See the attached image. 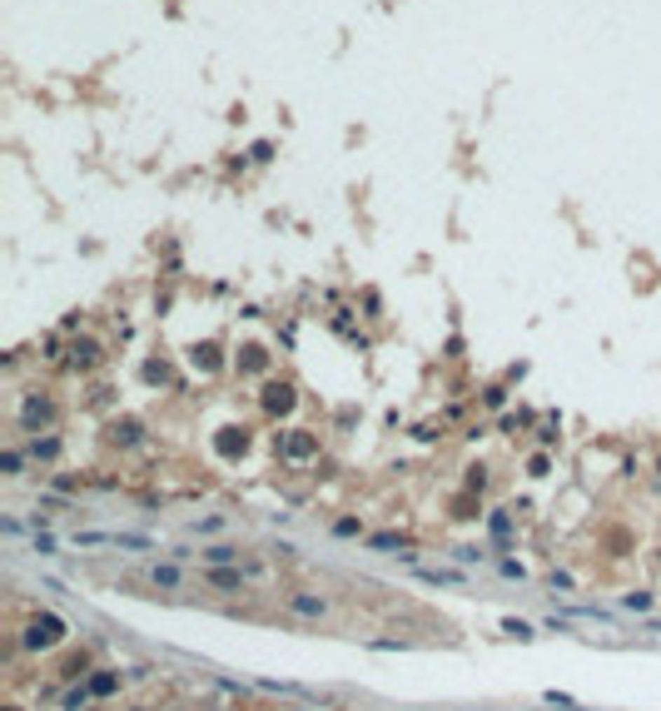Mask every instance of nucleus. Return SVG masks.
<instances>
[{
	"instance_id": "obj_1",
	"label": "nucleus",
	"mask_w": 661,
	"mask_h": 711,
	"mask_svg": "<svg viewBox=\"0 0 661 711\" xmlns=\"http://www.w3.org/2000/svg\"><path fill=\"white\" fill-rule=\"evenodd\" d=\"M80 547H130V553H154V537L144 532H75Z\"/></svg>"
},
{
	"instance_id": "obj_2",
	"label": "nucleus",
	"mask_w": 661,
	"mask_h": 711,
	"mask_svg": "<svg viewBox=\"0 0 661 711\" xmlns=\"http://www.w3.org/2000/svg\"><path fill=\"white\" fill-rule=\"evenodd\" d=\"M60 632H65L60 622H55V617H45V622H35V627L25 632V642H30V646H55V642H60Z\"/></svg>"
},
{
	"instance_id": "obj_3",
	"label": "nucleus",
	"mask_w": 661,
	"mask_h": 711,
	"mask_svg": "<svg viewBox=\"0 0 661 711\" xmlns=\"http://www.w3.org/2000/svg\"><path fill=\"white\" fill-rule=\"evenodd\" d=\"M149 577H154V587H179L184 577H179V567H170V562H154L149 567Z\"/></svg>"
},
{
	"instance_id": "obj_4",
	"label": "nucleus",
	"mask_w": 661,
	"mask_h": 711,
	"mask_svg": "<svg viewBox=\"0 0 661 711\" xmlns=\"http://www.w3.org/2000/svg\"><path fill=\"white\" fill-rule=\"evenodd\" d=\"M273 413H284V408H294V388H284V383H273V388H268V398H264Z\"/></svg>"
},
{
	"instance_id": "obj_5",
	"label": "nucleus",
	"mask_w": 661,
	"mask_h": 711,
	"mask_svg": "<svg viewBox=\"0 0 661 711\" xmlns=\"http://www.w3.org/2000/svg\"><path fill=\"white\" fill-rule=\"evenodd\" d=\"M289 607H294L299 617H323V612H328V607H323V597H294Z\"/></svg>"
},
{
	"instance_id": "obj_6",
	"label": "nucleus",
	"mask_w": 661,
	"mask_h": 711,
	"mask_svg": "<svg viewBox=\"0 0 661 711\" xmlns=\"http://www.w3.org/2000/svg\"><path fill=\"white\" fill-rule=\"evenodd\" d=\"M209 582H214V587H244V572H239V567H214Z\"/></svg>"
},
{
	"instance_id": "obj_7",
	"label": "nucleus",
	"mask_w": 661,
	"mask_h": 711,
	"mask_svg": "<svg viewBox=\"0 0 661 711\" xmlns=\"http://www.w3.org/2000/svg\"><path fill=\"white\" fill-rule=\"evenodd\" d=\"M204 562H214V567H229V562H239V553H234V547H209V553H204Z\"/></svg>"
},
{
	"instance_id": "obj_8",
	"label": "nucleus",
	"mask_w": 661,
	"mask_h": 711,
	"mask_svg": "<svg viewBox=\"0 0 661 711\" xmlns=\"http://www.w3.org/2000/svg\"><path fill=\"white\" fill-rule=\"evenodd\" d=\"M45 418H50V403H45V398H30V403H25V423L35 428V423H45Z\"/></svg>"
},
{
	"instance_id": "obj_9",
	"label": "nucleus",
	"mask_w": 661,
	"mask_h": 711,
	"mask_svg": "<svg viewBox=\"0 0 661 711\" xmlns=\"http://www.w3.org/2000/svg\"><path fill=\"white\" fill-rule=\"evenodd\" d=\"M622 607H627V612H646L651 597H646V592H632V597H622Z\"/></svg>"
},
{
	"instance_id": "obj_10",
	"label": "nucleus",
	"mask_w": 661,
	"mask_h": 711,
	"mask_svg": "<svg viewBox=\"0 0 661 711\" xmlns=\"http://www.w3.org/2000/svg\"><path fill=\"white\" fill-rule=\"evenodd\" d=\"M35 553H40V557L55 553V537H50V532H35Z\"/></svg>"
},
{
	"instance_id": "obj_11",
	"label": "nucleus",
	"mask_w": 661,
	"mask_h": 711,
	"mask_svg": "<svg viewBox=\"0 0 661 711\" xmlns=\"http://www.w3.org/2000/svg\"><path fill=\"white\" fill-rule=\"evenodd\" d=\"M503 632H512V637H522V642L532 637V627H527V622H517V617H512V622H503Z\"/></svg>"
},
{
	"instance_id": "obj_12",
	"label": "nucleus",
	"mask_w": 661,
	"mask_h": 711,
	"mask_svg": "<svg viewBox=\"0 0 661 711\" xmlns=\"http://www.w3.org/2000/svg\"><path fill=\"white\" fill-rule=\"evenodd\" d=\"M0 468H6V473H20V453H0Z\"/></svg>"
}]
</instances>
